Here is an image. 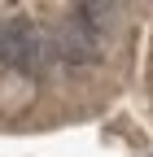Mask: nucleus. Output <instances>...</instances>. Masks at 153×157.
I'll list each match as a JSON object with an SVG mask.
<instances>
[{
	"mask_svg": "<svg viewBox=\"0 0 153 157\" xmlns=\"http://www.w3.org/2000/svg\"><path fill=\"white\" fill-rule=\"evenodd\" d=\"M35 101V78L22 70H5L0 78V113H22Z\"/></svg>",
	"mask_w": 153,
	"mask_h": 157,
	"instance_id": "f257e3e1",
	"label": "nucleus"
}]
</instances>
